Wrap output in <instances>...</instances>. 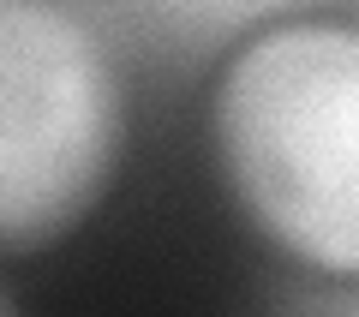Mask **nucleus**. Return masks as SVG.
I'll return each instance as SVG.
<instances>
[{"mask_svg": "<svg viewBox=\"0 0 359 317\" xmlns=\"http://www.w3.org/2000/svg\"><path fill=\"white\" fill-rule=\"evenodd\" d=\"M210 138L240 216L306 276L359 269V25L294 13L233 36Z\"/></svg>", "mask_w": 359, "mask_h": 317, "instance_id": "f257e3e1", "label": "nucleus"}, {"mask_svg": "<svg viewBox=\"0 0 359 317\" xmlns=\"http://www.w3.org/2000/svg\"><path fill=\"white\" fill-rule=\"evenodd\" d=\"M126 102L66 0H0V257L72 240L108 198Z\"/></svg>", "mask_w": 359, "mask_h": 317, "instance_id": "f03ea898", "label": "nucleus"}, {"mask_svg": "<svg viewBox=\"0 0 359 317\" xmlns=\"http://www.w3.org/2000/svg\"><path fill=\"white\" fill-rule=\"evenodd\" d=\"M13 305H18V299H13V293H6V288H0V317H6V311H13Z\"/></svg>", "mask_w": 359, "mask_h": 317, "instance_id": "20e7f679", "label": "nucleus"}, {"mask_svg": "<svg viewBox=\"0 0 359 317\" xmlns=\"http://www.w3.org/2000/svg\"><path fill=\"white\" fill-rule=\"evenodd\" d=\"M144 6L180 30H198V36H245L269 18H294V13H353V0H144Z\"/></svg>", "mask_w": 359, "mask_h": 317, "instance_id": "7ed1b4c3", "label": "nucleus"}]
</instances>
